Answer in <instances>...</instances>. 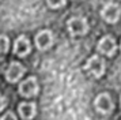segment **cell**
<instances>
[{"label":"cell","instance_id":"6da1fadb","mask_svg":"<svg viewBox=\"0 0 121 120\" xmlns=\"http://www.w3.org/2000/svg\"><path fill=\"white\" fill-rule=\"evenodd\" d=\"M84 68H86L88 75L94 76V78H101L105 72V61L102 57H99V56L95 55V56H91L87 60Z\"/></svg>","mask_w":121,"mask_h":120},{"label":"cell","instance_id":"7a4b0ae2","mask_svg":"<svg viewBox=\"0 0 121 120\" xmlns=\"http://www.w3.org/2000/svg\"><path fill=\"white\" fill-rule=\"evenodd\" d=\"M67 27L71 36H83L88 30V23L84 18L78 16V18H71L67 23Z\"/></svg>","mask_w":121,"mask_h":120},{"label":"cell","instance_id":"3957f363","mask_svg":"<svg viewBox=\"0 0 121 120\" xmlns=\"http://www.w3.org/2000/svg\"><path fill=\"white\" fill-rule=\"evenodd\" d=\"M120 14H121V10L118 4H116V3H108L101 11L102 18L108 23H116L120 19Z\"/></svg>","mask_w":121,"mask_h":120},{"label":"cell","instance_id":"277c9868","mask_svg":"<svg viewBox=\"0 0 121 120\" xmlns=\"http://www.w3.org/2000/svg\"><path fill=\"white\" fill-rule=\"evenodd\" d=\"M26 72V68L23 67L19 61H12L6 70V79L8 82H18Z\"/></svg>","mask_w":121,"mask_h":120},{"label":"cell","instance_id":"5b68a950","mask_svg":"<svg viewBox=\"0 0 121 120\" xmlns=\"http://www.w3.org/2000/svg\"><path fill=\"white\" fill-rule=\"evenodd\" d=\"M19 93L23 97H33L38 93V83L34 76H30L27 79L21 82L19 85Z\"/></svg>","mask_w":121,"mask_h":120},{"label":"cell","instance_id":"8992f818","mask_svg":"<svg viewBox=\"0 0 121 120\" xmlns=\"http://www.w3.org/2000/svg\"><path fill=\"white\" fill-rule=\"evenodd\" d=\"M95 108L102 115H109L113 111V101L108 93H101L95 98Z\"/></svg>","mask_w":121,"mask_h":120},{"label":"cell","instance_id":"52a82bcc","mask_svg":"<svg viewBox=\"0 0 121 120\" xmlns=\"http://www.w3.org/2000/svg\"><path fill=\"white\" fill-rule=\"evenodd\" d=\"M97 49L105 56H113L116 53V49H117V44L112 36H105L99 40Z\"/></svg>","mask_w":121,"mask_h":120},{"label":"cell","instance_id":"ba28073f","mask_svg":"<svg viewBox=\"0 0 121 120\" xmlns=\"http://www.w3.org/2000/svg\"><path fill=\"white\" fill-rule=\"evenodd\" d=\"M35 45L39 51H46L53 45V34L50 30H42L35 36Z\"/></svg>","mask_w":121,"mask_h":120},{"label":"cell","instance_id":"9c48e42d","mask_svg":"<svg viewBox=\"0 0 121 120\" xmlns=\"http://www.w3.org/2000/svg\"><path fill=\"white\" fill-rule=\"evenodd\" d=\"M31 51V46H30V42L26 36H19V37L15 40V44H14V52L15 55L21 56V57H25L27 56Z\"/></svg>","mask_w":121,"mask_h":120},{"label":"cell","instance_id":"30bf717a","mask_svg":"<svg viewBox=\"0 0 121 120\" xmlns=\"http://www.w3.org/2000/svg\"><path fill=\"white\" fill-rule=\"evenodd\" d=\"M18 112L23 120H30L35 116L37 108H35V104L33 102H22L18 108Z\"/></svg>","mask_w":121,"mask_h":120},{"label":"cell","instance_id":"8fae6325","mask_svg":"<svg viewBox=\"0 0 121 120\" xmlns=\"http://www.w3.org/2000/svg\"><path fill=\"white\" fill-rule=\"evenodd\" d=\"M8 48H10V40L6 36L0 34V53H6Z\"/></svg>","mask_w":121,"mask_h":120},{"label":"cell","instance_id":"7c38bea8","mask_svg":"<svg viewBox=\"0 0 121 120\" xmlns=\"http://www.w3.org/2000/svg\"><path fill=\"white\" fill-rule=\"evenodd\" d=\"M50 8H60L65 4V0H46Z\"/></svg>","mask_w":121,"mask_h":120},{"label":"cell","instance_id":"4fadbf2b","mask_svg":"<svg viewBox=\"0 0 121 120\" xmlns=\"http://www.w3.org/2000/svg\"><path fill=\"white\" fill-rule=\"evenodd\" d=\"M0 120H18V119H17V116L12 113V112H7L4 116H1V119Z\"/></svg>","mask_w":121,"mask_h":120},{"label":"cell","instance_id":"5bb4252c","mask_svg":"<svg viewBox=\"0 0 121 120\" xmlns=\"http://www.w3.org/2000/svg\"><path fill=\"white\" fill-rule=\"evenodd\" d=\"M4 106H6V98L0 94V112L4 109Z\"/></svg>","mask_w":121,"mask_h":120},{"label":"cell","instance_id":"9a60e30c","mask_svg":"<svg viewBox=\"0 0 121 120\" xmlns=\"http://www.w3.org/2000/svg\"><path fill=\"white\" fill-rule=\"evenodd\" d=\"M3 68H4V60L0 57V72L3 71Z\"/></svg>","mask_w":121,"mask_h":120},{"label":"cell","instance_id":"2e32d148","mask_svg":"<svg viewBox=\"0 0 121 120\" xmlns=\"http://www.w3.org/2000/svg\"><path fill=\"white\" fill-rule=\"evenodd\" d=\"M120 49H121V46H120Z\"/></svg>","mask_w":121,"mask_h":120}]
</instances>
